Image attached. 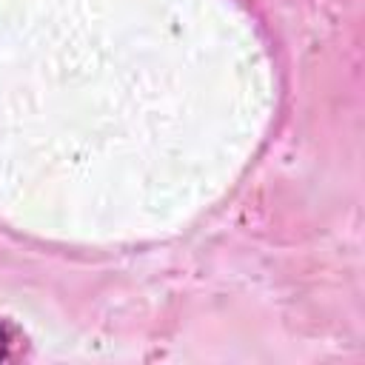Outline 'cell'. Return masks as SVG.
<instances>
[{
  "label": "cell",
  "instance_id": "cell-1",
  "mask_svg": "<svg viewBox=\"0 0 365 365\" xmlns=\"http://www.w3.org/2000/svg\"><path fill=\"white\" fill-rule=\"evenodd\" d=\"M11 342H14L11 328H9L6 322H0V359H9V354H11Z\"/></svg>",
  "mask_w": 365,
  "mask_h": 365
}]
</instances>
